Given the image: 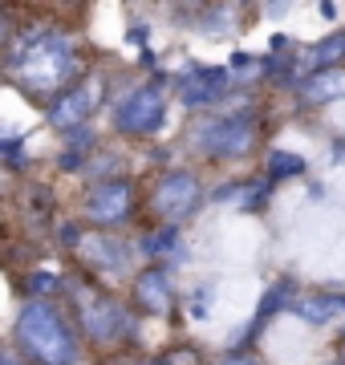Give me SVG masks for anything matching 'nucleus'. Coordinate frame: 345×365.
<instances>
[{
  "label": "nucleus",
  "mask_w": 345,
  "mask_h": 365,
  "mask_svg": "<svg viewBox=\"0 0 345 365\" xmlns=\"http://www.w3.org/2000/svg\"><path fill=\"white\" fill-rule=\"evenodd\" d=\"M29 288H33V292H45V288L53 292V288H57V276H53V272H37V276H33V284H29Z\"/></svg>",
  "instance_id": "obj_18"
},
{
  "label": "nucleus",
  "mask_w": 345,
  "mask_h": 365,
  "mask_svg": "<svg viewBox=\"0 0 345 365\" xmlns=\"http://www.w3.org/2000/svg\"><path fill=\"white\" fill-rule=\"evenodd\" d=\"M73 69H78L73 45H69V37H61V33H53V29L33 33V37L21 41V49L13 53V73L29 93L61 90Z\"/></svg>",
  "instance_id": "obj_1"
},
{
  "label": "nucleus",
  "mask_w": 345,
  "mask_h": 365,
  "mask_svg": "<svg viewBox=\"0 0 345 365\" xmlns=\"http://www.w3.org/2000/svg\"><path fill=\"white\" fill-rule=\"evenodd\" d=\"M341 365H345V353H341Z\"/></svg>",
  "instance_id": "obj_23"
},
{
  "label": "nucleus",
  "mask_w": 345,
  "mask_h": 365,
  "mask_svg": "<svg viewBox=\"0 0 345 365\" xmlns=\"http://www.w3.org/2000/svg\"><path fill=\"white\" fill-rule=\"evenodd\" d=\"M224 365H252V361H248V357H227Z\"/></svg>",
  "instance_id": "obj_21"
},
{
  "label": "nucleus",
  "mask_w": 345,
  "mask_h": 365,
  "mask_svg": "<svg viewBox=\"0 0 345 365\" xmlns=\"http://www.w3.org/2000/svg\"><path fill=\"white\" fill-rule=\"evenodd\" d=\"M134 211V191L126 179H106L93 182L90 195H86V220L93 227H114V223H126Z\"/></svg>",
  "instance_id": "obj_7"
},
{
  "label": "nucleus",
  "mask_w": 345,
  "mask_h": 365,
  "mask_svg": "<svg viewBox=\"0 0 345 365\" xmlns=\"http://www.w3.org/2000/svg\"><path fill=\"white\" fill-rule=\"evenodd\" d=\"M341 337H345V329H341Z\"/></svg>",
  "instance_id": "obj_24"
},
{
  "label": "nucleus",
  "mask_w": 345,
  "mask_h": 365,
  "mask_svg": "<svg viewBox=\"0 0 345 365\" xmlns=\"http://www.w3.org/2000/svg\"><path fill=\"white\" fill-rule=\"evenodd\" d=\"M175 244H179V232H175V227H159V232H150L143 240V252L146 256H163V252H171Z\"/></svg>",
  "instance_id": "obj_16"
},
{
  "label": "nucleus",
  "mask_w": 345,
  "mask_h": 365,
  "mask_svg": "<svg viewBox=\"0 0 345 365\" xmlns=\"http://www.w3.org/2000/svg\"><path fill=\"white\" fill-rule=\"evenodd\" d=\"M4 158L9 163H25V143L16 138V143H4Z\"/></svg>",
  "instance_id": "obj_19"
},
{
  "label": "nucleus",
  "mask_w": 345,
  "mask_h": 365,
  "mask_svg": "<svg viewBox=\"0 0 345 365\" xmlns=\"http://www.w3.org/2000/svg\"><path fill=\"white\" fill-rule=\"evenodd\" d=\"M98 102H102V78H90V81H81V86H73V90H66L49 106V122H53L57 130H69V126L86 122Z\"/></svg>",
  "instance_id": "obj_8"
},
{
  "label": "nucleus",
  "mask_w": 345,
  "mask_h": 365,
  "mask_svg": "<svg viewBox=\"0 0 345 365\" xmlns=\"http://www.w3.org/2000/svg\"><path fill=\"white\" fill-rule=\"evenodd\" d=\"M0 155H4V143H0Z\"/></svg>",
  "instance_id": "obj_22"
},
{
  "label": "nucleus",
  "mask_w": 345,
  "mask_h": 365,
  "mask_svg": "<svg viewBox=\"0 0 345 365\" xmlns=\"http://www.w3.org/2000/svg\"><path fill=\"white\" fill-rule=\"evenodd\" d=\"M167 118V106H163V86L150 81V86H138L130 98H122L118 110H114V126L122 134H155Z\"/></svg>",
  "instance_id": "obj_5"
},
{
  "label": "nucleus",
  "mask_w": 345,
  "mask_h": 365,
  "mask_svg": "<svg viewBox=\"0 0 345 365\" xmlns=\"http://www.w3.org/2000/svg\"><path fill=\"white\" fill-rule=\"evenodd\" d=\"M73 304H78V321L86 329V337L98 341V345H118V341H126L134 333L130 313L102 288L73 284Z\"/></svg>",
  "instance_id": "obj_4"
},
{
  "label": "nucleus",
  "mask_w": 345,
  "mask_h": 365,
  "mask_svg": "<svg viewBox=\"0 0 345 365\" xmlns=\"http://www.w3.org/2000/svg\"><path fill=\"white\" fill-rule=\"evenodd\" d=\"M341 309H345V292H309L297 304V317L309 321V325H329Z\"/></svg>",
  "instance_id": "obj_12"
},
{
  "label": "nucleus",
  "mask_w": 345,
  "mask_h": 365,
  "mask_svg": "<svg viewBox=\"0 0 345 365\" xmlns=\"http://www.w3.org/2000/svg\"><path fill=\"white\" fill-rule=\"evenodd\" d=\"M341 57H345V33H333V37L317 41V45L309 49V69H313V73H321V69H333Z\"/></svg>",
  "instance_id": "obj_14"
},
{
  "label": "nucleus",
  "mask_w": 345,
  "mask_h": 365,
  "mask_svg": "<svg viewBox=\"0 0 345 365\" xmlns=\"http://www.w3.org/2000/svg\"><path fill=\"white\" fill-rule=\"evenodd\" d=\"M227 93V69H191L179 81V98L187 106H212Z\"/></svg>",
  "instance_id": "obj_10"
},
{
  "label": "nucleus",
  "mask_w": 345,
  "mask_h": 365,
  "mask_svg": "<svg viewBox=\"0 0 345 365\" xmlns=\"http://www.w3.org/2000/svg\"><path fill=\"white\" fill-rule=\"evenodd\" d=\"M16 341H21V349L41 365H73L78 357V341L69 333V325L61 321L53 304H45V300H33L21 309L16 317Z\"/></svg>",
  "instance_id": "obj_2"
},
{
  "label": "nucleus",
  "mask_w": 345,
  "mask_h": 365,
  "mask_svg": "<svg viewBox=\"0 0 345 365\" xmlns=\"http://www.w3.org/2000/svg\"><path fill=\"white\" fill-rule=\"evenodd\" d=\"M200 179L195 175H187V170H175V175H167V179L155 187V195H150V211L159 215L167 227H175L179 220H187L191 211L200 207Z\"/></svg>",
  "instance_id": "obj_6"
},
{
  "label": "nucleus",
  "mask_w": 345,
  "mask_h": 365,
  "mask_svg": "<svg viewBox=\"0 0 345 365\" xmlns=\"http://www.w3.org/2000/svg\"><path fill=\"white\" fill-rule=\"evenodd\" d=\"M305 170V158L301 155H289V150H272V158H268V175L272 179H292V175H301Z\"/></svg>",
  "instance_id": "obj_15"
},
{
  "label": "nucleus",
  "mask_w": 345,
  "mask_h": 365,
  "mask_svg": "<svg viewBox=\"0 0 345 365\" xmlns=\"http://www.w3.org/2000/svg\"><path fill=\"white\" fill-rule=\"evenodd\" d=\"M114 365H159V361H143V357H118Z\"/></svg>",
  "instance_id": "obj_20"
},
{
  "label": "nucleus",
  "mask_w": 345,
  "mask_h": 365,
  "mask_svg": "<svg viewBox=\"0 0 345 365\" xmlns=\"http://www.w3.org/2000/svg\"><path fill=\"white\" fill-rule=\"evenodd\" d=\"M260 138V122L252 110L244 114H220V118H203L200 126L191 130V146L207 158H236L248 155Z\"/></svg>",
  "instance_id": "obj_3"
},
{
  "label": "nucleus",
  "mask_w": 345,
  "mask_h": 365,
  "mask_svg": "<svg viewBox=\"0 0 345 365\" xmlns=\"http://www.w3.org/2000/svg\"><path fill=\"white\" fill-rule=\"evenodd\" d=\"M159 365H203V357L195 349H187V345H179V349H171L167 357H163Z\"/></svg>",
  "instance_id": "obj_17"
},
{
  "label": "nucleus",
  "mask_w": 345,
  "mask_h": 365,
  "mask_svg": "<svg viewBox=\"0 0 345 365\" xmlns=\"http://www.w3.org/2000/svg\"><path fill=\"white\" fill-rule=\"evenodd\" d=\"M134 300H138V309H146V313L155 317H167L175 304V288H171V276L159 272V268H150V272H143L138 280H134Z\"/></svg>",
  "instance_id": "obj_11"
},
{
  "label": "nucleus",
  "mask_w": 345,
  "mask_h": 365,
  "mask_svg": "<svg viewBox=\"0 0 345 365\" xmlns=\"http://www.w3.org/2000/svg\"><path fill=\"white\" fill-rule=\"evenodd\" d=\"M78 256L90 264L93 272H102V276H114V272H126V268H130V248H126L122 240L102 235V232L81 235V240H78Z\"/></svg>",
  "instance_id": "obj_9"
},
{
  "label": "nucleus",
  "mask_w": 345,
  "mask_h": 365,
  "mask_svg": "<svg viewBox=\"0 0 345 365\" xmlns=\"http://www.w3.org/2000/svg\"><path fill=\"white\" fill-rule=\"evenodd\" d=\"M345 93V73L341 69H321V73H309L301 81V98L309 106H321V102H333Z\"/></svg>",
  "instance_id": "obj_13"
}]
</instances>
